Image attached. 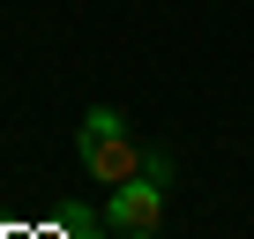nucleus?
<instances>
[{
  "label": "nucleus",
  "mask_w": 254,
  "mask_h": 239,
  "mask_svg": "<svg viewBox=\"0 0 254 239\" xmlns=\"http://www.w3.org/2000/svg\"><path fill=\"white\" fill-rule=\"evenodd\" d=\"M75 157H82V172H90L97 187H120V179H135V172L150 165V150L135 142V127H127L120 105H90L82 135H75Z\"/></svg>",
  "instance_id": "1"
},
{
  "label": "nucleus",
  "mask_w": 254,
  "mask_h": 239,
  "mask_svg": "<svg viewBox=\"0 0 254 239\" xmlns=\"http://www.w3.org/2000/svg\"><path fill=\"white\" fill-rule=\"evenodd\" d=\"M165 179H172V157L150 150V165H142L135 179H120V187L105 194V224H112L120 239H157V224H165Z\"/></svg>",
  "instance_id": "2"
}]
</instances>
